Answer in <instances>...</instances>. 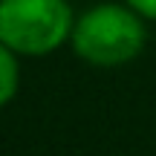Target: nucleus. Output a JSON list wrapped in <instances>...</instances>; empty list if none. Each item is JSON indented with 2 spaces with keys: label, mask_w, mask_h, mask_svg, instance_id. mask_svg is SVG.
<instances>
[{
  "label": "nucleus",
  "mask_w": 156,
  "mask_h": 156,
  "mask_svg": "<svg viewBox=\"0 0 156 156\" xmlns=\"http://www.w3.org/2000/svg\"><path fill=\"white\" fill-rule=\"evenodd\" d=\"M136 15H142L145 20H156V0H124Z\"/></svg>",
  "instance_id": "nucleus-4"
},
{
  "label": "nucleus",
  "mask_w": 156,
  "mask_h": 156,
  "mask_svg": "<svg viewBox=\"0 0 156 156\" xmlns=\"http://www.w3.org/2000/svg\"><path fill=\"white\" fill-rule=\"evenodd\" d=\"M147 41L145 17L127 3H98L75 17L69 46L90 67H124L142 55Z\"/></svg>",
  "instance_id": "nucleus-1"
},
{
  "label": "nucleus",
  "mask_w": 156,
  "mask_h": 156,
  "mask_svg": "<svg viewBox=\"0 0 156 156\" xmlns=\"http://www.w3.org/2000/svg\"><path fill=\"white\" fill-rule=\"evenodd\" d=\"M20 84V67H17V55L6 44H0V107H6L17 93Z\"/></svg>",
  "instance_id": "nucleus-3"
},
{
  "label": "nucleus",
  "mask_w": 156,
  "mask_h": 156,
  "mask_svg": "<svg viewBox=\"0 0 156 156\" xmlns=\"http://www.w3.org/2000/svg\"><path fill=\"white\" fill-rule=\"evenodd\" d=\"M73 26L69 0H0V44L15 55H49L69 44Z\"/></svg>",
  "instance_id": "nucleus-2"
}]
</instances>
